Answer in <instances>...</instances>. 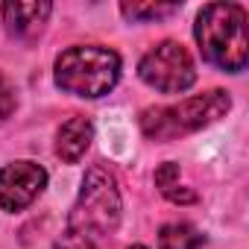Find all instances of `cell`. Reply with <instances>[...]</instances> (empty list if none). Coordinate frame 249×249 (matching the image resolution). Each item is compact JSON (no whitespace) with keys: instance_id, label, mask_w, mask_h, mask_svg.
<instances>
[{"instance_id":"6da1fadb","label":"cell","mask_w":249,"mask_h":249,"mask_svg":"<svg viewBox=\"0 0 249 249\" xmlns=\"http://www.w3.org/2000/svg\"><path fill=\"white\" fill-rule=\"evenodd\" d=\"M120 211H123V202H120L117 179L103 164H91L85 170L79 196L68 217L65 249H85L108 237L120 223Z\"/></svg>"},{"instance_id":"7a4b0ae2","label":"cell","mask_w":249,"mask_h":249,"mask_svg":"<svg viewBox=\"0 0 249 249\" xmlns=\"http://www.w3.org/2000/svg\"><path fill=\"white\" fill-rule=\"evenodd\" d=\"M194 36L199 53L208 65L240 73L249 62V36H246V9L240 3H208L199 9Z\"/></svg>"},{"instance_id":"3957f363","label":"cell","mask_w":249,"mask_h":249,"mask_svg":"<svg viewBox=\"0 0 249 249\" xmlns=\"http://www.w3.org/2000/svg\"><path fill=\"white\" fill-rule=\"evenodd\" d=\"M231 108V97L220 88L185 97L173 106H150L141 111V132L150 141H173L191 132H199L202 126H211L214 120L226 117Z\"/></svg>"},{"instance_id":"277c9868","label":"cell","mask_w":249,"mask_h":249,"mask_svg":"<svg viewBox=\"0 0 249 249\" xmlns=\"http://www.w3.org/2000/svg\"><path fill=\"white\" fill-rule=\"evenodd\" d=\"M120 79V56L111 47L76 44L56 59V85L65 94L97 100L106 97Z\"/></svg>"},{"instance_id":"5b68a950","label":"cell","mask_w":249,"mask_h":249,"mask_svg":"<svg viewBox=\"0 0 249 249\" xmlns=\"http://www.w3.org/2000/svg\"><path fill=\"white\" fill-rule=\"evenodd\" d=\"M138 76L161 94H185L196 82V65L179 41H161L141 56Z\"/></svg>"},{"instance_id":"8992f818","label":"cell","mask_w":249,"mask_h":249,"mask_svg":"<svg viewBox=\"0 0 249 249\" xmlns=\"http://www.w3.org/2000/svg\"><path fill=\"white\" fill-rule=\"evenodd\" d=\"M47 188V170L36 161H12L0 170V208L15 214L38 199Z\"/></svg>"},{"instance_id":"52a82bcc","label":"cell","mask_w":249,"mask_h":249,"mask_svg":"<svg viewBox=\"0 0 249 249\" xmlns=\"http://www.w3.org/2000/svg\"><path fill=\"white\" fill-rule=\"evenodd\" d=\"M3 24L9 30V36L15 38H33L44 30L53 6L50 3H3Z\"/></svg>"},{"instance_id":"ba28073f","label":"cell","mask_w":249,"mask_h":249,"mask_svg":"<svg viewBox=\"0 0 249 249\" xmlns=\"http://www.w3.org/2000/svg\"><path fill=\"white\" fill-rule=\"evenodd\" d=\"M94 141V126H91V120L88 117H71L62 123V129L56 135V156L65 161V164H76L88 147Z\"/></svg>"},{"instance_id":"9c48e42d","label":"cell","mask_w":249,"mask_h":249,"mask_svg":"<svg viewBox=\"0 0 249 249\" xmlns=\"http://www.w3.org/2000/svg\"><path fill=\"white\" fill-rule=\"evenodd\" d=\"M205 237L191 223H167L159 231V249H199Z\"/></svg>"},{"instance_id":"30bf717a","label":"cell","mask_w":249,"mask_h":249,"mask_svg":"<svg viewBox=\"0 0 249 249\" xmlns=\"http://www.w3.org/2000/svg\"><path fill=\"white\" fill-rule=\"evenodd\" d=\"M179 3H120V12L129 21H153V18L173 15Z\"/></svg>"},{"instance_id":"8fae6325","label":"cell","mask_w":249,"mask_h":249,"mask_svg":"<svg viewBox=\"0 0 249 249\" xmlns=\"http://www.w3.org/2000/svg\"><path fill=\"white\" fill-rule=\"evenodd\" d=\"M15 106H18V97H15V85L0 73V126L12 117V111H15Z\"/></svg>"},{"instance_id":"7c38bea8","label":"cell","mask_w":249,"mask_h":249,"mask_svg":"<svg viewBox=\"0 0 249 249\" xmlns=\"http://www.w3.org/2000/svg\"><path fill=\"white\" fill-rule=\"evenodd\" d=\"M156 185H159L161 194H164L167 188L179 185V164H176V161H164V164L156 170Z\"/></svg>"},{"instance_id":"4fadbf2b","label":"cell","mask_w":249,"mask_h":249,"mask_svg":"<svg viewBox=\"0 0 249 249\" xmlns=\"http://www.w3.org/2000/svg\"><path fill=\"white\" fill-rule=\"evenodd\" d=\"M164 196H167L170 202H179V205H191V202L196 199V194H194V191H188V188H182V185L167 188V191H164Z\"/></svg>"},{"instance_id":"5bb4252c","label":"cell","mask_w":249,"mask_h":249,"mask_svg":"<svg viewBox=\"0 0 249 249\" xmlns=\"http://www.w3.org/2000/svg\"><path fill=\"white\" fill-rule=\"evenodd\" d=\"M129 249H147V246H141V243H135V246H129Z\"/></svg>"}]
</instances>
